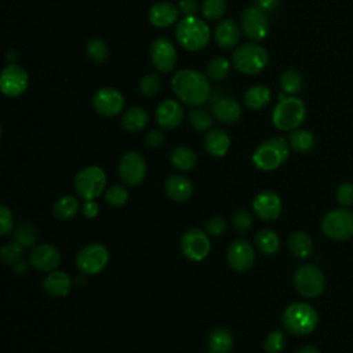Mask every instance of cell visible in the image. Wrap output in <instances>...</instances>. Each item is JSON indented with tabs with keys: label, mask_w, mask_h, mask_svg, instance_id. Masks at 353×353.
Masks as SVG:
<instances>
[{
	"label": "cell",
	"mask_w": 353,
	"mask_h": 353,
	"mask_svg": "<svg viewBox=\"0 0 353 353\" xmlns=\"http://www.w3.org/2000/svg\"><path fill=\"white\" fill-rule=\"evenodd\" d=\"M106 186V174L98 165L80 170L74 178V190L84 200H95Z\"/></svg>",
	"instance_id": "8"
},
{
	"label": "cell",
	"mask_w": 353,
	"mask_h": 353,
	"mask_svg": "<svg viewBox=\"0 0 353 353\" xmlns=\"http://www.w3.org/2000/svg\"><path fill=\"white\" fill-rule=\"evenodd\" d=\"M26 269H28V265H26V262H18V263H15L14 265V270L17 272V273H25L26 272Z\"/></svg>",
	"instance_id": "54"
},
{
	"label": "cell",
	"mask_w": 353,
	"mask_h": 353,
	"mask_svg": "<svg viewBox=\"0 0 353 353\" xmlns=\"http://www.w3.org/2000/svg\"><path fill=\"white\" fill-rule=\"evenodd\" d=\"M229 68H230V63L225 57H215L207 63L205 73L208 79L223 80L229 73Z\"/></svg>",
	"instance_id": "35"
},
{
	"label": "cell",
	"mask_w": 353,
	"mask_h": 353,
	"mask_svg": "<svg viewBox=\"0 0 353 353\" xmlns=\"http://www.w3.org/2000/svg\"><path fill=\"white\" fill-rule=\"evenodd\" d=\"M306 109L301 99L295 97L281 98L276 105L272 120L273 124L281 131H292L296 130L302 121L305 120Z\"/></svg>",
	"instance_id": "6"
},
{
	"label": "cell",
	"mask_w": 353,
	"mask_h": 353,
	"mask_svg": "<svg viewBox=\"0 0 353 353\" xmlns=\"http://www.w3.org/2000/svg\"><path fill=\"white\" fill-rule=\"evenodd\" d=\"M92 106L97 113L106 117H112L123 110L124 97L119 90L113 87H103L94 94Z\"/></svg>",
	"instance_id": "15"
},
{
	"label": "cell",
	"mask_w": 353,
	"mask_h": 353,
	"mask_svg": "<svg viewBox=\"0 0 353 353\" xmlns=\"http://www.w3.org/2000/svg\"><path fill=\"white\" fill-rule=\"evenodd\" d=\"M183 119L182 106L174 99L163 101L156 109V121L163 128L171 130L181 124Z\"/></svg>",
	"instance_id": "20"
},
{
	"label": "cell",
	"mask_w": 353,
	"mask_h": 353,
	"mask_svg": "<svg viewBox=\"0 0 353 353\" xmlns=\"http://www.w3.org/2000/svg\"><path fill=\"white\" fill-rule=\"evenodd\" d=\"M281 200L274 192H261L252 201L255 215L262 221H273L281 212Z\"/></svg>",
	"instance_id": "18"
},
{
	"label": "cell",
	"mask_w": 353,
	"mask_h": 353,
	"mask_svg": "<svg viewBox=\"0 0 353 353\" xmlns=\"http://www.w3.org/2000/svg\"><path fill=\"white\" fill-rule=\"evenodd\" d=\"M99 212V205L95 200H85L83 204V214L85 218H95Z\"/></svg>",
	"instance_id": "51"
},
{
	"label": "cell",
	"mask_w": 353,
	"mask_h": 353,
	"mask_svg": "<svg viewBox=\"0 0 353 353\" xmlns=\"http://www.w3.org/2000/svg\"><path fill=\"white\" fill-rule=\"evenodd\" d=\"M288 247L294 256H296L299 259H305L312 254L313 241L307 233L296 230L290 234Z\"/></svg>",
	"instance_id": "28"
},
{
	"label": "cell",
	"mask_w": 353,
	"mask_h": 353,
	"mask_svg": "<svg viewBox=\"0 0 353 353\" xmlns=\"http://www.w3.org/2000/svg\"><path fill=\"white\" fill-rule=\"evenodd\" d=\"M290 148L283 137H273L262 142L252 154V163L258 170L273 171L288 157Z\"/></svg>",
	"instance_id": "3"
},
{
	"label": "cell",
	"mask_w": 353,
	"mask_h": 353,
	"mask_svg": "<svg viewBox=\"0 0 353 353\" xmlns=\"http://www.w3.org/2000/svg\"><path fill=\"white\" fill-rule=\"evenodd\" d=\"M233 346L232 334L226 328H215L208 336L210 353H229Z\"/></svg>",
	"instance_id": "29"
},
{
	"label": "cell",
	"mask_w": 353,
	"mask_h": 353,
	"mask_svg": "<svg viewBox=\"0 0 353 353\" xmlns=\"http://www.w3.org/2000/svg\"><path fill=\"white\" fill-rule=\"evenodd\" d=\"M119 175L121 181L130 186L139 185L146 176L145 159L137 152L123 154L119 163Z\"/></svg>",
	"instance_id": "14"
},
{
	"label": "cell",
	"mask_w": 353,
	"mask_h": 353,
	"mask_svg": "<svg viewBox=\"0 0 353 353\" xmlns=\"http://www.w3.org/2000/svg\"><path fill=\"white\" fill-rule=\"evenodd\" d=\"M256 248L266 255L276 254L280 247V239L272 229H261L255 236Z\"/></svg>",
	"instance_id": "32"
},
{
	"label": "cell",
	"mask_w": 353,
	"mask_h": 353,
	"mask_svg": "<svg viewBox=\"0 0 353 353\" xmlns=\"http://www.w3.org/2000/svg\"><path fill=\"white\" fill-rule=\"evenodd\" d=\"M233 66L245 74H256L262 72L269 62L268 51L255 43L239 46L232 55Z\"/></svg>",
	"instance_id": "5"
},
{
	"label": "cell",
	"mask_w": 353,
	"mask_h": 353,
	"mask_svg": "<svg viewBox=\"0 0 353 353\" xmlns=\"http://www.w3.org/2000/svg\"><path fill=\"white\" fill-rule=\"evenodd\" d=\"M22 245L17 241L12 243H7L3 248H1V259L6 265H15L21 261V255H22Z\"/></svg>",
	"instance_id": "43"
},
{
	"label": "cell",
	"mask_w": 353,
	"mask_h": 353,
	"mask_svg": "<svg viewBox=\"0 0 353 353\" xmlns=\"http://www.w3.org/2000/svg\"><path fill=\"white\" fill-rule=\"evenodd\" d=\"M270 101V90L265 85H252L244 94V103L247 108L258 110L266 106Z\"/></svg>",
	"instance_id": "31"
},
{
	"label": "cell",
	"mask_w": 353,
	"mask_h": 353,
	"mask_svg": "<svg viewBox=\"0 0 353 353\" xmlns=\"http://www.w3.org/2000/svg\"><path fill=\"white\" fill-rule=\"evenodd\" d=\"M178 15L179 8H176V6L168 1H161L150 7L149 21L152 22V25L157 28H165L172 25L178 19Z\"/></svg>",
	"instance_id": "22"
},
{
	"label": "cell",
	"mask_w": 353,
	"mask_h": 353,
	"mask_svg": "<svg viewBox=\"0 0 353 353\" xmlns=\"http://www.w3.org/2000/svg\"><path fill=\"white\" fill-rule=\"evenodd\" d=\"M14 239L17 243H19L23 248H30L36 243V230L32 225L22 222L17 228L14 233Z\"/></svg>",
	"instance_id": "39"
},
{
	"label": "cell",
	"mask_w": 353,
	"mask_h": 353,
	"mask_svg": "<svg viewBox=\"0 0 353 353\" xmlns=\"http://www.w3.org/2000/svg\"><path fill=\"white\" fill-rule=\"evenodd\" d=\"M321 230L332 240H347L353 236V211L347 207L336 208L324 215Z\"/></svg>",
	"instance_id": "9"
},
{
	"label": "cell",
	"mask_w": 353,
	"mask_h": 353,
	"mask_svg": "<svg viewBox=\"0 0 353 353\" xmlns=\"http://www.w3.org/2000/svg\"><path fill=\"white\" fill-rule=\"evenodd\" d=\"M72 288V279L68 273L61 270L48 272L43 280V290L52 296H65Z\"/></svg>",
	"instance_id": "24"
},
{
	"label": "cell",
	"mask_w": 353,
	"mask_h": 353,
	"mask_svg": "<svg viewBox=\"0 0 353 353\" xmlns=\"http://www.w3.org/2000/svg\"><path fill=\"white\" fill-rule=\"evenodd\" d=\"M255 262V251L250 241L234 240L228 250V263L236 272H247Z\"/></svg>",
	"instance_id": "17"
},
{
	"label": "cell",
	"mask_w": 353,
	"mask_h": 353,
	"mask_svg": "<svg viewBox=\"0 0 353 353\" xmlns=\"http://www.w3.org/2000/svg\"><path fill=\"white\" fill-rule=\"evenodd\" d=\"M240 23L244 34L254 41L263 40L269 30V21L266 12L258 6H251L245 8L240 17Z\"/></svg>",
	"instance_id": "12"
},
{
	"label": "cell",
	"mask_w": 353,
	"mask_h": 353,
	"mask_svg": "<svg viewBox=\"0 0 353 353\" xmlns=\"http://www.w3.org/2000/svg\"><path fill=\"white\" fill-rule=\"evenodd\" d=\"M171 88L178 99L192 108L201 106L211 97L208 76L193 69L176 72L171 79Z\"/></svg>",
	"instance_id": "1"
},
{
	"label": "cell",
	"mask_w": 353,
	"mask_h": 353,
	"mask_svg": "<svg viewBox=\"0 0 353 353\" xmlns=\"http://www.w3.org/2000/svg\"><path fill=\"white\" fill-rule=\"evenodd\" d=\"M290 146L296 152H307L314 145V137L307 130H292V132L288 137Z\"/></svg>",
	"instance_id": "34"
},
{
	"label": "cell",
	"mask_w": 353,
	"mask_h": 353,
	"mask_svg": "<svg viewBox=\"0 0 353 353\" xmlns=\"http://www.w3.org/2000/svg\"><path fill=\"white\" fill-rule=\"evenodd\" d=\"M197 163L196 153L188 146H176L171 152V164L179 171H189Z\"/></svg>",
	"instance_id": "30"
},
{
	"label": "cell",
	"mask_w": 353,
	"mask_h": 353,
	"mask_svg": "<svg viewBox=\"0 0 353 353\" xmlns=\"http://www.w3.org/2000/svg\"><path fill=\"white\" fill-rule=\"evenodd\" d=\"M85 50H87V55L94 62H103L109 55V48H108L106 43L101 39L88 40Z\"/></svg>",
	"instance_id": "38"
},
{
	"label": "cell",
	"mask_w": 353,
	"mask_h": 353,
	"mask_svg": "<svg viewBox=\"0 0 353 353\" xmlns=\"http://www.w3.org/2000/svg\"><path fill=\"white\" fill-rule=\"evenodd\" d=\"M284 346H285V336L279 330L272 331L266 336L265 343H263V347L268 353H281L284 350Z\"/></svg>",
	"instance_id": "42"
},
{
	"label": "cell",
	"mask_w": 353,
	"mask_h": 353,
	"mask_svg": "<svg viewBox=\"0 0 353 353\" xmlns=\"http://www.w3.org/2000/svg\"><path fill=\"white\" fill-rule=\"evenodd\" d=\"M145 141H146V145H148L149 148L156 149V148H159V146L163 145V142H164V134H163L160 130H152V131L148 132Z\"/></svg>",
	"instance_id": "49"
},
{
	"label": "cell",
	"mask_w": 353,
	"mask_h": 353,
	"mask_svg": "<svg viewBox=\"0 0 353 353\" xmlns=\"http://www.w3.org/2000/svg\"><path fill=\"white\" fill-rule=\"evenodd\" d=\"M108 248L99 243L84 245L76 255V266L84 274H97L108 265Z\"/></svg>",
	"instance_id": "10"
},
{
	"label": "cell",
	"mask_w": 353,
	"mask_h": 353,
	"mask_svg": "<svg viewBox=\"0 0 353 353\" xmlns=\"http://www.w3.org/2000/svg\"><path fill=\"white\" fill-rule=\"evenodd\" d=\"M295 353H320V352H319L317 347L307 345V346H302V347L298 349Z\"/></svg>",
	"instance_id": "53"
},
{
	"label": "cell",
	"mask_w": 353,
	"mask_h": 353,
	"mask_svg": "<svg viewBox=\"0 0 353 353\" xmlns=\"http://www.w3.org/2000/svg\"><path fill=\"white\" fill-rule=\"evenodd\" d=\"M61 263L58 248L51 244H41L30 254V265L39 272H52Z\"/></svg>",
	"instance_id": "19"
},
{
	"label": "cell",
	"mask_w": 353,
	"mask_h": 353,
	"mask_svg": "<svg viewBox=\"0 0 353 353\" xmlns=\"http://www.w3.org/2000/svg\"><path fill=\"white\" fill-rule=\"evenodd\" d=\"M181 250L183 255L194 262L203 261L211 250L208 233L200 229H189L181 237Z\"/></svg>",
	"instance_id": "11"
},
{
	"label": "cell",
	"mask_w": 353,
	"mask_h": 353,
	"mask_svg": "<svg viewBox=\"0 0 353 353\" xmlns=\"http://www.w3.org/2000/svg\"><path fill=\"white\" fill-rule=\"evenodd\" d=\"M212 113L201 108L193 109L189 113V121L196 131H207L212 124Z\"/></svg>",
	"instance_id": "36"
},
{
	"label": "cell",
	"mask_w": 353,
	"mask_h": 353,
	"mask_svg": "<svg viewBox=\"0 0 353 353\" xmlns=\"http://www.w3.org/2000/svg\"><path fill=\"white\" fill-rule=\"evenodd\" d=\"M207 233L211 236H219L226 230V222L221 216H212L211 219L207 221L205 223Z\"/></svg>",
	"instance_id": "48"
},
{
	"label": "cell",
	"mask_w": 353,
	"mask_h": 353,
	"mask_svg": "<svg viewBox=\"0 0 353 353\" xmlns=\"http://www.w3.org/2000/svg\"><path fill=\"white\" fill-rule=\"evenodd\" d=\"M284 328L295 335H306L314 331L319 323L316 309L306 302H294L288 305L281 316Z\"/></svg>",
	"instance_id": "2"
},
{
	"label": "cell",
	"mask_w": 353,
	"mask_h": 353,
	"mask_svg": "<svg viewBox=\"0 0 353 353\" xmlns=\"http://www.w3.org/2000/svg\"><path fill=\"white\" fill-rule=\"evenodd\" d=\"M280 85L287 94H296L302 87V77L295 70H287L280 77Z\"/></svg>",
	"instance_id": "40"
},
{
	"label": "cell",
	"mask_w": 353,
	"mask_h": 353,
	"mask_svg": "<svg viewBox=\"0 0 353 353\" xmlns=\"http://www.w3.org/2000/svg\"><path fill=\"white\" fill-rule=\"evenodd\" d=\"M175 36L183 48L189 51H199L210 41V28L203 19L194 15L185 17L181 22H178Z\"/></svg>",
	"instance_id": "4"
},
{
	"label": "cell",
	"mask_w": 353,
	"mask_h": 353,
	"mask_svg": "<svg viewBox=\"0 0 353 353\" xmlns=\"http://www.w3.org/2000/svg\"><path fill=\"white\" fill-rule=\"evenodd\" d=\"M214 119L223 124H232L241 116V106L232 98H221L214 102L211 108Z\"/></svg>",
	"instance_id": "23"
},
{
	"label": "cell",
	"mask_w": 353,
	"mask_h": 353,
	"mask_svg": "<svg viewBox=\"0 0 353 353\" xmlns=\"http://www.w3.org/2000/svg\"><path fill=\"white\" fill-rule=\"evenodd\" d=\"M178 8L185 17H193L199 10V4L196 0H179Z\"/></svg>",
	"instance_id": "50"
},
{
	"label": "cell",
	"mask_w": 353,
	"mask_h": 353,
	"mask_svg": "<svg viewBox=\"0 0 353 353\" xmlns=\"http://www.w3.org/2000/svg\"><path fill=\"white\" fill-rule=\"evenodd\" d=\"M148 121H149L148 112L143 108L134 106L124 112V114L121 117V127L125 131L138 132V131L143 130V127H146Z\"/></svg>",
	"instance_id": "27"
},
{
	"label": "cell",
	"mask_w": 353,
	"mask_h": 353,
	"mask_svg": "<svg viewBox=\"0 0 353 353\" xmlns=\"http://www.w3.org/2000/svg\"><path fill=\"white\" fill-rule=\"evenodd\" d=\"M251 222H252V218H251V214L247 211V210H239L234 212L233 215V223H234V228L240 232V233H244L250 229L251 226Z\"/></svg>",
	"instance_id": "46"
},
{
	"label": "cell",
	"mask_w": 353,
	"mask_h": 353,
	"mask_svg": "<svg viewBox=\"0 0 353 353\" xmlns=\"http://www.w3.org/2000/svg\"><path fill=\"white\" fill-rule=\"evenodd\" d=\"M28 73L26 70L15 63L6 66L0 74V90L6 97H19L28 88Z\"/></svg>",
	"instance_id": "13"
},
{
	"label": "cell",
	"mask_w": 353,
	"mask_h": 353,
	"mask_svg": "<svg viewBox=\"0 0 353 353\" xmlns=\"http://www.w3.org/2000/svg\"><path fill=\"white\" fill-rule=\"evenodd\" d=\"M160 85H161V80H160L159 74H154V73L146 74L139 81V91L145 97H153L160 91Z\"/></svg>",
	"instance_id": "44"
},
{
	"label": "cell",
	"mask_w": 353,
	"mask_h": 353,
	"mask_svg": "<svg viewBox=\"0 0 353 353\" xmlns=\"http://www.w3.org/2000/svg\"><path fill=\"white\" fill-rule=\"evenodd\" d=\"M292 281L295 290L306 298H316L325 288L324 273L319 266L313 263L299 266L294 273Z\"/></svg>",
	"instance_id": "7"
},
{
	"label": "cell",
	"mask_w": 353,
	"mask_h": 353,
	"mask_svg": "<svg viewBox=\"0 0 353 353\" xmlns=\"http://www.w3.org/2000/svg\"><path fill=\"white\" fill-rule=\"evenodd\" d=\"M105 200L112 207H123L128 200V192L121 185H112L105 193Z\"/></svg>",
	"instance_id": "41"
},
{
	"label": "cell",
	"mask_w": 353,
	"mask_h": 353,
	"mask_svg": "<svg viewBox=\"0 0 353 353\" xmlns=\"http://www.w3.org/2000/svg\"><path fill=\"white\" fill-rule=\"evenodd\" d=\"M164 190L167 196L174 201H186L193 193L192 182L182 175H171L165 179Z\"/></svg>",
	"instance_id": "25"
},
{
	"label": "cell",
	"mask_w": 353,
	"mask_h": 353,
	"mask_svg": "<svg viewBox=\"0 0 353 353\" xmlns=\"http://www.w3.org/2000/svg\"><path fill=\"white\" fill-rule=\"evenodd\" d=\"M336 200L342 207H349L353 204V185L343 182L336 189Z\"/></svg>",
	"instance_id": "45"
},
{
	"label": "cell",
	"mask_w": 353,
	"mask_h": 353,
	"mask_svg": "<svg viewBox=\"0 0 353 353\" xmlns=\"http://www.w3.org/2000/svg\"><path fill=\"white\" fill-rule=\"evenodd\" d=\"M12 228H14L12 214L4 204H1V207H0V233L3 236H6L12 230Z\"/></svg>",
	"instance_id": "47"
},
{
	"label": "cell",
	"mask_w": 353,
	"mask_h": 353,
	"mask_svg": "<svg viewBox=\"0 0 353 353\" xmlns=\"http://www.w3.org/2000/svg\"><path fill=\"white\" fill-rule=\"evenodd\" d=\"M214 36L218 47L223 50H230L236 47L240 41V28L234 21L225 19L216 25Z\"/></svg>",
	"instance_id": "21"
},
{
	"label": "cell",
	"mask_w": 353,
	"mask_h": 353,
	"mask_svg": "<svg viewBox=\"0 0 353 353\" xmlns=\"http://www.w3.org/2000/svg\"><path fill=\"white\" fill-rule=\"evenodd\" d=\"M150 59L159 72L168 73L175 68L176 50L167 37H157L150 46Z\"/></svg>",
	"instance_id": "16"
},
{
	"label": "cell",
	"mask_w": 353,
	"mask_h": 353,
	"mask_svg": "<svg viewBox=\"0 0 353 353\" xmlns=\"http://www.w3.org/2000/svg\"><path fill=\"white\" fill-rule=\"evenodd\" d=\"M229 146H230V138L226 134V131L221 128H214L205 134L204 148L211 156H215V157L225 156L226 152L229 150Z\"/></svg>",
	"instance_id": "26"
},
{
	"label": "cell",
	"mask_w": 353,
	"mask_h": 353,
	"mask_svg": "<svg viewBox=\"0 0 353 353\" xmlns=\"http://www.w3.org/2000/svg\"><path fill=\"white\" fill-rule=\"evenodd\" d=\"M279 1L280 0H256L255 6H258L266 12V11H273L279 6Z\"/></svg>",
	"instance_id": "52"
},
{
	"label": "cell",
	"mask_w": 353,
	"mask_h": 353,
	"mask_svg": "<svg viewBox=\"0 0 353 353\" xmlns=\"http://www.w3.org/2000/svg\"><path fill=\"white\" fill-rule=\"evenodd\" d=\"M77 211H79V201L74 196H70V194L59 197L52 207L54 215L61 221L73 218Z\"/></svg>",
	"instance_id": "33"
},
{
	"label": "cell",
	"mask_w": 353,
	"mask_h": 353,
	"mask_svg": "<svg viewBox=\"0 0 353 353\" xmlns=\"http://www.w3.org/2000/svg\"><path fill=\"white\" fill-rule=\"evenodd\" d=\"M226 11V0H204L201 4V12L208 21H218Z\"/></svg>",
	"instance_id": "37"
}]
</instances>
